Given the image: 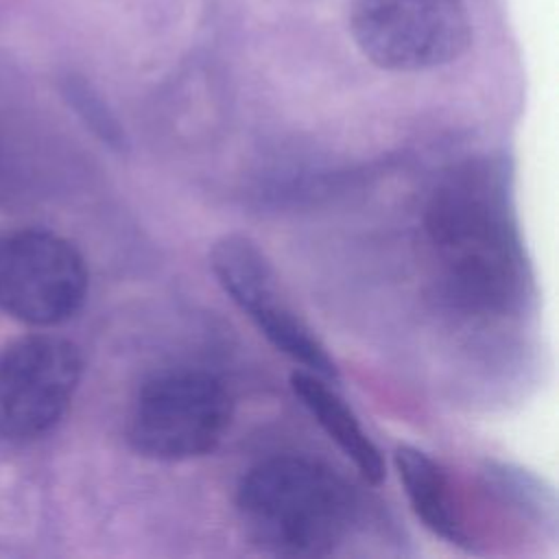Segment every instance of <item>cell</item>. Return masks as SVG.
I'll list each match as a JSON object with an SVG mask.
<instances>
[{"instance_id":"6da1fadb","label":"cell","mask_w":559,"mask_h":559,"mask_svg":"<svg viewBox=\"0 0 559 559\" xmlns=\"http://www.w3.org/2000/svg\"><path fill=\"white\" fill-rule=\"evenodd\" d=\"M439 282L463 310L507 317L531 297V271L518 231L509 173L476 159L448 175L424 214Z\"/></svg>"},{"instance_id":"7a4b0ae2","label":"cell","mask_w":559,"mask_h":559,"mask_svg":"<svg viewBox=\"0 0 559 559\" xmlns=\"http://www.w3.org/2000/svg\"><path fill=\"white\" fill-rule=\"evenodd\" d=\"M352 487L306 456H271L238 483L236 513L247 539L275 557H325L356 520Z\"/></svg>"},{"instance_id":"3957f363","label":"cell","mask_w":559,"mask_h":559,"mask_svg":"<svg viewBox=\"0 0 559 559\" xmlns=\"http://www.w3.org/2000/svg\"><path fill=\"white\" fill-rule=\"evenodd\" d=\"M229 421L231 395L218 376L201 367H173L138 389L127 441L153 461H188L212 452Z\"/></svg>"},{"instance_id":"277c9868","label":"cell","mask_w":559,"mask_h":559,"mask_svg":"<svg viewBox=\"0 0 559 559\" xmlns=\"http://www.w3.org/2000/svg\"><path fill=\"white\" fill-rule=\"evenodd\" d=\"M360 52L391 72H419L459 59L472 41L463 0H349Z\"/></svg>"},{"instance_id":"5b68a950","label":"cell","mask_w":559,"mask_h":559,"mask_svg":"<svg viewBox=\"0 0 559 559\" xmlns=\"http://www.w3.org/2000/svg\"><path fill=\"white\" fill-rule=\"evenodd\" d=\"M210 266L221 288L275 349L306 371L330 382L338 380L336 362L293 308L273 264L251 238L242 234L218 238L210 251Z\"/></svg>"},{"instance_id":"8992f818","label":"cell","mask_w":559,"mask_h":559,"mask_svg":"<svg viewBox=\"0 0 559 559\" xmlns=\"http://www.w3.org/2000/svg\"><path fill=\"white\" fill-rule=\"evenodd\" d=\"M87 269L72 242L50 231L0 240V308L31 325H55L79 312Z\"/></svg>"},{"instance_id":"52a82bcc","label":"cell","mask_w":559,"mask_h":559,"mask_svg":"<svg viewBox=\"0 0 559 559\" xmlns=\"http://www.w3.org/2000/svg\"><path fill=\"white\" fill-rule=\"evenodd\" d=\"M83 371L79 347L37 334L0 356V437L31 441L46 435L66 413Z\"/></svg>"},{"instance_id":"ba28073f","label":"cell","mask_w":559,"mask_h":559,"mask_svg":"<svg viewBox=\"0 0 559 559\" xmlns=\"http://www.w3.org/2000/svg\"><path fill=\"white\" fill-rule=\"evenodd\" d=\"M393 459L411 509L421 524L448 544L472 548V537L448 469L428 452L408 443L397 445Z\"/></svg>"},{"instance_id":"9c48e42d","label":"cell","mask_w":559,"mask_h":559,"mask_svg":"<svg viewBox=\"0 0 559 559\" xmlns=\"http://www.w3.org/2000/svg\"><path fill=\"white\" fill-rule=\"evenodd\" d=\"M290 389L317 419V424L325 430V435L354 463L358 474L367 483L378 485L384 478V459L378 445L365 432L354 411L330 386V380L299 369L290 373Z\"/></svg>"}]
</instances>
